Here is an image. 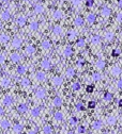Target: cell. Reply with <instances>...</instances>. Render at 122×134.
Returning a JSON list of instances; mask_svg holds the SVG:
<instances>
[{"instance_id":"6da1fadb","label":"cell","mask_w":122,"mask_h":134,"mask_svg":"<svg viewBox=\"0 0 122 134\" xmlns=\"http://www.w3.org/2000/svg\"><path fill=\"white\" fill-rule=\"evenodd\" d=\"M34 94H35V97L38 99H44L46 97V90L43 87H38Z\"/></svg>"},{"instance_id":"7a4b0ae2","label":"cell","mask_w":122,"mask_h":134,"mask_svg":"<svg viewBox=\"0 0 122 134\" xmlns=\"http://www.w3.org/2000/svg\"><path fill=\"white\" fill-rule=\"evenodd\" d=\"M35 80L39 81V82H43V81L46 80V74L44 71H41V70H39V71H36L35 74Z\"/></svg>"},{"instance_id":"3957f363","label":"cell","mask_w":122,"mask_h":134,"mask_svg":"<svg viewBox=\"0 0 122 134\" xmlns=\"http://www.w3.org/2000/svg\"><path fill=\"white\" fill-rule=\"evenodd\" d=\"M2 103H3V105H6V106L12 105V103H13V98H12V96H10V95H6V96L3 97Z\"/></svg>"},{"instance_id":"277c9868","label":"cell","mask_w":122,"mask_h":134,"mask_svg":"<svg viewBox=\"0 0 122 134\" xmlns=\"http://www.w3.org/2000/svg\"><path fill=\"white\" fill-rule=\"evenodd\" d=\"M41 67L43 68V69H50V67H52V62H50V60H48V59H44V60L41 61Z\"/></svg>"},{"instance_id":"5b68a950","label":"cell","mask_w":122,"mask_h":134,"mask_svg":"<svg viewBox=\"0 0 122 134\" xmlns=\"http://www.w3.org/2000/svg\"><path fill=\"white\" fill-rule=\"evenodd\" d=\"M35 46L34 45H32V44H30V45H28V46L26 47V49H25V52H26V54L27 55H32V54H34L35 53Z\"/></svg>"},{"instance_id":"8992f818","label":"cell","mask_w":122,"mask_h":134,"mask_svg":"<svg viewBox=\"0 0 122 134\" xmlns=\"http://www.w3.org/2000/svg\"><path fill=\"white\" fill-rule=\"evenodd\" d=\"M110 14H111V10H110L108 6H103L102 9H101V15H102L103 17H109Z\"/></svg>"},{"instance_id":"52a82bcc","label":"cell","mask_w":122,"mask_h":134,"mask_svg":"<svg viewBox=\"0 0 122 134\" xmlns=\"http://www.w3.org/2000/svg\"><path fill=\"white\" fill-rule=\"evenodd\" d=\"M110 72H111V74L114 77H118V76H120V74H121L122 69L119 66H114L111 68V70H110Z\"/></svg>"},{"instance_id":"ba28073f","label":"cell","mask_w":122,"mask_h":134,"mask_svg":"<svg viewBox=\"0 0 122 134\" xmlns=\"http://www.w3.org/2000/svg\"><path fill=\"white\" fill-rule=\"evenodd\" d=\"M102 127H103V124H102V121H101V120H95V121L92 122V129H93V130H95V131L101 130V129H102Z\"/></svg>"},{"instance_id":"9c48e42d","label":"cell","mask_w":122,"mask_h":134,"mask_svg":"<svg viewBox=\"0 0 122 134\" xmlns=\"http://www.w3.org/2000/svg\"><path fill=\"white\" fill-rule=\"evenodd\" d=\"M62 103H63V101H62V98L61 97H59V96H56L54 99H52V105L54 106H61L62 105Z\"/></svg>"},{"instance_id":"30bf717a","label":"cell","mask_w":122,"mask_h":134,"mask_svg":"<svg viewBox=\"0 0 122 134\" xmlns=\"http://www.w3.org/2000/svg\"><path fill=\"white\" fill-rule=\"evenodd\" d=\"M20 46H22V40L19 37H15L12 42V47L15 49H18L20 48Z\"/></svg>"},{"instance_id":"8fae6325","label":"cell","mask_w":122,"mask_h":134,"mask_svg":"<svg viewBox=\"0 0 122 134\" xmlns=\"http://www.w3.org/2000/svg\"><path fill=\"white\" fill-rule=\"evenodd\" d=\"M10 126H11V124L8 119H3L0 121V128L3 129V130H8L10 128Z\"/></svg>"},{"instance_id":"7c38bea8","label":"cell","mask_w":122,"mask_h":134,"mask_svg":"<svg viewBox=\"0 0 122 134\" xmlns=\"http://www.w3.org/2000/svg\"><path fill=\"white\" fill-rule=\"evenodd\" d=\"M27 110H28V106H27L26 103H20V104H18V105H17V111L20 113V114L26 113Z\"/></svg>"},{"instance_id":"4fadbf2b","label":"cell","mask_w":122,"mask_h":134,"mask_svg":"<svg viewBox=\"0 0 122 134\" xmlns=\"http://www.w3.org/2000/svg\"><path fill=\"white\" fill-rule=\"evenodd\" d=\"M75 69L74 68H72V67H69V68H66V70H65V77L66 78H73V77L75 76Z\"/></svg>"},{"instance_id":"5bb4252c","label":"cell","mask_w":122,"mask_h":134,"mask_svg":"<svg viewBox=\"0 0 122 134\" xmlns=\"http://www.w3.org/2000/svg\"><path fill=\"white\" fill-rule=\"evenodd\" d=\"M62 83H63V79H62L61 77L56 76L52 78V84H54L55 86H60Z\"/></svg>"},{"instance_id":"9a60e30c","label":"cell","mask_w":122,"mask_h":134,"mask_svg":"<svg viewBox=\"0 0 122 134\" xmlns=\"http://www.w3.org/2000/svg\"><path fill=\"white\" fill-rule=\"evenodd\" d=\"M10 60L12 63H18L20 61V55L18 53H16V52H14V53H12L10 55Z\"/></svg>"},{"instance_id":"2e32d148","label":"cell","mask_w":122,"mask_h":134,"mask_svg":"<svg viewBox=\"0 0 122 134\" xmlns=\"http://www.w3.org/2000/svg\"><path fill=\"white\" fill-rule=\"evenodd\" d=\"M23 130H24V127L22 126L20 124H16L14 127H13V132L15 134H20L23 132Z\"/></svg>"},{"instance_id":"e0dca14e","label":"cell","mask_w":122,"mask_h":134,"mask_svg":"<svg viewBox=\"0 0 122 134\" xmlns=\"http://www.w3.org/2000/svg\"><path fill=\"white\" fill-rule=\"evenodd\" d=\"M1 20H3V21H6V20H9L11 18V13L9 12L8 10H6V11H3V12L1 13Z\"/></svg>"},{"instance_id":"ac0fdd59","label":"cell","mask_w":122,"mask_h":134,"mask_svg":"<svg viewBox=\"0 0 122 134\" xmlns=\"http://www.w3.org/2000/svg\"><path fill=\"white\" fill-rule=\"evenodd\" d=\"M62 54H63L64 58H70V56L73 54L72 48H71V47H65V48H64V50H63V52H62Z\"/></svg>"},{"instance_id":"d6986e66","label":"cell","mask_w":122,"mask_h":134,"mask_svg":"<svg viewBox=\"0 0 122 134\" xmlns=\"http://www.w3.org/2000/svg\"><path fill=\"white\" fill-rule=\"evenodd\" d=\"M10 84H11V80L10 79H8V78H3V79L0 80V85H1L2 87H4V88H6L8 86H10Z\"/></svg>"},{"instance_id":"ffe728a7","label":"cell","mask_w":122,"mask_h":134,"mask_svg":"<svg viewBox=\"0 0 122 134\" xmlns=\"http://www.w3.org/2000/svg\"><path fill=\"white\" fill-rule=\"evenodd\" d=\"M41 46H42V48L45 49V50H49V49L52 48V43H50L49 40H43V42L41 43Z\"/></svg>"},{"instance_id":"44dd1931","label":"cell","mask_w":122,"mask_h":134,"mask_svg":"<svg viewBox=\"0 0 122 134\" xmlns=\"http://www.w3.org/2000/svg\"><path fill=\"white\" fill-rule=\"evenodd\" d=\"M86 20H87V22H88V24H90V25H91V24H93V22L96 20L95 14H93V13H90V14H88V15H87Z\"/></svg>"},{"instance_id":"7402d4cb","label":"cell","mask_w":122,"mask_h":134,"mask_svg":"<svg viewBox=\"0 0 122 134\" xmlns=\"http://www.w3.org/2000/svg\"><path fill=\"white\" fill-rule=\"evenodd\" d=\"M34 12H35L36 14H42V13H44V6L41 3L35 4V6H34Z\"/></svg>"},{"instance_id":"603a6c76","label":"cell","mask_w":122,"mask_h":134,"mask_svg":"<svg viewBox=\"0 0 122 134\" xmlns=\"http://www.w3.org/2000/svg\"><path fill=\"white\" fill-rule=\"evenodd\" d=\"M90 42H91L92 45H99V44L101 43V36H99V35H93V36H91Z\"/></svg>"},{"instance_id":"cb8c5ba5","label":"cell","mask_w":122,"mask_h":134,"mask_svg":"<svg viewBox=\"0 0 122 134\" xmlns=\"http://www.w3.org/2000/svg\"><path fill=\"white\" fill-rule=\"evenodd\" d=\"M104 37L107 42H111V40L115 38V33L111 32V31H108V32H106L104 34Z\"/></svg>"},{"instance_id":"d4e9b609","label":"cell","mask_w":122,"mask_h":134,"mask_svg":"<svg viewBox=\"0 0 122 134\" xmlns=\"http://www.w3.org/2000/svg\"><path fill=\"white\" fill-rule=\"evenodd\" d=\"M16 71H17L18 74H25L27 72V67L25 65H19L16 68Z\"/></svg>"},{"instance_id":"484cf974","label":"cell","mask_w":122,"mask_h":134,"mask_svg":"<svg viewBox=\"0 0 122 134\" xmlns=\"http://www.w3.org/2000/svg\"><path fill=\"white\" fill-rule=\"evenodd\" d=\"M40 114H41V110H40L39 108H34V109H32L31 112H30L31 117H33V118L39 117V116H40Z\"/></svg>"},{"instance_id":"4316f807","label":"cell","mask_w":122,"mask_h":134,"mask_svg":"<svg viewBox=\"0 0 122 134\" xmlns=\"http://www.w3.org/2000/svg\"><path fill=\"white\" fill-rule=\"evenodd\" d=\"M54 118L56 121H61V120H63V113L60 112V111H57L54 114Z\"/></svg>"},{"instance_id":"83f0119b","label":"cell","mask_w":122,"mask_h":134,"mask_svg":"<svg viewBox=\"0 0 122 134\" xmlns=\"http://www.w3.org/2000/svg\"><path fill=\"white\" fill-rule=\"evenodd\" d=\"M9 40H10V37H9L8 34H6V33L0 34V43L1 44H6L9 42Z\"/></svg>"},{"instance_id":"f1b7e54d","label":"cell","mask_w":122,"mask_h":134,"mask_svg":"<svg viewBox=\"0 0 122 134\" xmlns=\"http://www.w3.org/2000/svg\"><path fill=\"white\" fill-rule=\"evenodd\" d=\"M105 65H106V63H105V61H103V60H98L95 63V67L98 68V69H104Z\"/></svg>"},{"instance_id":"f546056e","label":"cell","mask_w":122,"mask_h":134,"mask_svg":"<svg viewBox=\"0 0 122 134\" xmlns=\"http://www.w3.org/2000/svg\"><path fill=\"white\" fill-rule=\"evenodd\" d=\"M106 122H107L108 126H114V124L117 122V118L115 116H108L107 119H106Z\"/></svg>"},{"instance_id":"4dcf8cb0","label":"cell","mask_w":122,"mask_h":134,"mask_svg":"<svg viewBox=\"0 0 122 134\" xmlns=\"http://www.w3.org/2000/svg\"><path fill=\"white\" fill-rule=\"evenodd\" d=\"M52 17H54L55 20H59L62 18V12L60 10H56L54 12V14H52Z\"/></svg>"},{"instance_id":"1f68e13d","label":"cell","mask_w":122,"mask_h":134,"mask_svg":"<svg viewBox=\"0 0 122 134\" xmlns=\"http://www.w3.org/2000/svg\"><path fill=\"white\" fill-rule=\"evenodd\" d=\"M112 98H114V95H112L111 93H109V92L105 93V94H104V97H103L104 101H106V102L111 101V100H112Z\"/></svg>"},{"instance_id":"d6a6232c","label":"cell","mask_w":122,"mask_h":134,"mask_svg":"<svg viewBox=\"0 0 122 134\" xmlns=\"http://www.w3.org/2000/svg\"><path fill=\"white\" fill-rule=\"evenodd\" d=\"M82 24H84V18H82V17L77 16V17L74 19V25H75V26L80 27V26H82Z\"/></svg>"},{"instance_id":"836d02e7","label":"cell","mask_w":122,"mask_h":134,"mask_svg":"<svg viewBox=\"0 0 122 134\" xmlns=\"http://www.w3.org/2000/svg\"><path fill=\"white\" fill-rule=\"evenodd\" d=\"M43 133L44 134H52V128L49 124H45L43 127Z\"/></svg>"},{"instance_id":"e575fe53","label":"cell","mask_w":122,"mask_h":134,"mask_svg":"<svg viewBox=\"0 0 122 134\" xmlns=\"http://www.w3.org/2000/svg\"><path fill=\"white\" fill-rule=\"evenodd\" d=\"M52 32H54L55 35H61L62 34V28L60 26H55L52 28Z\"/></svg>"},{"instance_id":"d590c367","label":"cell","mask_w":122,"mask_h":134,"mask_svg":"<svg viewBox=\"0 0 122 134\" xmlns=\"http://www.w3.org/2000/svg\"><path fill=\"white\" fill-rule=\"evenodd\" d=\"M26 20H27V18L25 17V16H19V17L17 18V24H18V26H20V27L25 26V24H26Z\"/></svg>"},{"instance_id":"8d00e7d4","label":"cell","mask_w":122,"mask_h":134,"mask_svg":"<svg viewBox=\"0 0 122 134\" xmlns=\"http://www.w3.org/2000/svg\"><path fill=\"white\" fill-rule=\"evenodd\" d=\"M68 35H69V40H74L75 38L77 37V32L75 30H71L70 32H69Z\"/></svg>"},{"instance_id":"74e56055","label":"cell","mask_w":122,"mask_h":134,"mask_svg":"<svg viewBox=\"0 0 122 134\" xmlns=\"http://www.w3.org/2000/svg\"><path fill=\"white\" fill-rule=\"evenodd\" d=\"M39 28V24L36 21H31L30 25H29V29H30V31H35L36 29Z\"/></svg>"},{"instance_id":"f35d334b","label":"cell","mask_w":122,"mask_h":134,"mask_svg":"<svg viewBox=\"0 0 122 134\" xmlns=\"http://www.w3.org/2000/svg\"><path fill=\"white\" fill-rule=\"evenodd\" d=\"M69 122H70L71 126L75 127V126H76V124H78V118L75 117V116H72V117L70 118V120H69Z\"/></svg>"},{"instance_id":"ab89813d","label":"cell","mask_w":122,"mask_h":134,"mask_svg":"<svg viewBox=\"0 0 122 134\" xmlns=\"http://www.w3.org/2000/svg\"><path fill=\"white\" fill-rule=\"evenodd\" d=\"M101 79H102L101 74H99V72H94V74H92V80L93 81H100Z\"/></svg>"},{"instance_id":"60d3db41","label":"cell","mask_w":122,"mask_h":134,"mask_svg":"<svg viewBox=\"0 0 122 134\" xmlns=\"http://www.w3.org/2000/svg\"><path fill=\"white\" fill-rule=\"evenodd\" d=\"M22 85L24 86V87H28V86H30V80L29 79H27V78H24L22 80Z\"/></svg>"},{"instance_id":"b9f144b4","label":"cell","mask_w":122,"mask_h":134,"mask_svg":"<svg viewBox=\"0 0 122 134\" xmlns=\"http://www.w3.org/2000/svg\"><path fill=\"white\" fill-rule=\"evenodd\" d=\"M72 89L74 90V92H77V90L80 89V84L78 82H74L72 84Z\"/></svg>"},{"instance_id":"7bdbcfd3","label":"cell","mask_w":122,"mask_h":134,"mask_svg":"<svg viewBox=\"0 0 122 134\" xmlns=\"http://www.w3.org/2000/svg\"><path fill=\"white\" fill-rule=\"evenodd\" d=\"M121 54V50L119 48H116V49H114V50L111 51V55L112 56H119Z\"/></svg>"},{"instance_id":"ee69618b","label":"cell","mask_w":122,"mask_h":134,"mask_svg":"<svg viewBox=\"0 0 122 134\" xmlns=\"http://www.w3.org/2000/svg\"><path fill=\"white\" fill-rule=\"evenodd\" d=\"M75 108H76V110H77V111H84V110H85L84 104L80 103V102H79V103H77L76 105H75Z\"/></svg>"},{"instance_id":"f6af8a7d","label":"cell","mask_w":122,"mask_h":134,"mask_svg":"<svg viewBox=\"0 0 122 134\" xmlns=\"http://www.w3.org/2000/svg\"><path fill=\"white\" fill-rule=\"evenodd\" d=\"M87 106H88L89 109H94L96 106V102L95 101H89L88 102V105H87Z\"/></svg>"},{"instance_id":"bcb514c9","label":"cell","mask_w":122,"mask_h":134,"mask_svg":"<svg viewBox=\"0 0 122 134\" xmlns=\"http://www.w3.org/2000/svg\"><path fill=\"white\" fill-rule=\"evenodd\" d=\"M77 132L80 133V134L85 133V132H86V128H85L84 126H79V127H78V129H77Z\"/></svg>"},{"instance_id":"7dc6e473","label":"cell","mask_w":122,"mask_h":134,"mask_svg":"<svg viewBox=\"0 0 122 134\" xmlns=\"http://www.w3.org/2000/svg\"><path fill=\"white\" fill-rule=\"evenodd\" d=\"M94 90V86L93 85H87L86 87V92L87 93H92Z\"/></svg>"},{"instance_id":"c3c4849f","label":"cell","mask_w":122,"mask_h":134,"mask_svg":"<svg viewBox=\"0 0 122 134\" xmlns=\"http://www.w3.org/2000/svg\"><path fill=\"white\" fill-rule=\"evenodd\" d=\"M116 19H117V21L121 24V22H122V12H120V13H118V14H117Z\"/></svg>"},{"instance_id":"681fc988","label":"cell","mask_w":122,"mask_h":134,"mask_svg":"<svg viewBox=\"0 0 122 134\" xmlns=\"http://www.w3.org/2000/svg\"><path fill=\"white\" fill-rule=\"evenodd\" d=\"M77 46H78V47H84V46H85V40L80 38V40L77 42Z\"/></svg>"},{"instance_id":"f907efd6","label":"cell","mask_w":122,"mask_h":134,"mask_svg":"<svg viewBox=\"0 0 122 134\" xmlns=\"http://www.w3.org/2000/svg\"><path fill=\"white\" fill-rule=\"evenodd\" d=\"M80 3H81V0H72V4L74 6H78Z\"/></svg>"},{"instance_id":"816d5d0a","label":"cell","mask_w":122,"mask_h":134,"mask_svg":"<svg viewBox=\"0 0 122 134\" xmlns=\"http://www.w3.org/2000/svg\"><path fill=\"white\" fill-rule=\"evenodd\" d=\"M84 65H85V61L81 60V59H79V60L77 61V66L78 67H81V66H84Z\"/></svg>"},{"instance_id":"f5cc1de1","label":"cell","mask_w":122,"mask_h":134,"mask_svg":"<svg viewBox=\"0 0 122 134\" xmlns=\"http://www.w3.org/2000/svg\"><path fill=\"white\" fill-rule=\"evenodd\" d=\"M4 61H6V56L3 53H0V64H3Z\"/></svg>"},{"instance_id":"db71d44e","label":"cell","mask_w":122,"mask_h":134,"mask_svg":"<svg viewBox=\"0 0 122 134\" xmlns=\"http://www.w3.org/2000/svg\"><path fill=\"white\" fill-rule=\"evenodd\" d=\"M93 3H94L93 0H86V5H87V6H89V8L93 5Z\"/></svg>"},{"instance_id":"11a10c76","label":"cell","mask_w":122,"mask_h":134,"mask_svg":"<svg viewBox=\"0 0 122 134\" xmlns=\"http://www.w3.org/2000/svg\"><path fill=\"white\" fill-rule=\"evenodd\" d=\"M117 87L119 88V89H122V79H120V80H118L117 81Z\"/></svg>"},{"instance_id":"9f6ffc18","label":"cell","mask_w":122,"mask_h":134,"mask_svg":"<svg viewBox=\"0 0 122 134\" xmlns=\"http://www.w3.org/2000/svg\"><path fill=\"white\" fill-rule=\"evenodd\" d=\"M27 134H36V132L34 130H30V131H28V133Z\"/></svg>"},{"instance_id":"6f0895ef","label":"cell","mask_w":122,"mask_h":134,"mask_svg":"<svg viewBox=\"0 0 122 134\" xmlns=\"http://www.w3.org/2000/svg\"><path fill=\"white\" fill-rule=\"evenodd\" d=\"M3 113H4V111H3V109L1 108V106H0V116H1V115H3Z\"/></svg>"},{"instance_id":"680465c9","label":"cell","mask_w":122,"mask_h":134,"mask_svg":"<svg viewBox=\"0 0 122 134\" xmlns=\"http://www.w3.org/2000/svg\"><path fill=\"white\" fill-rule=\"evenodd\" d=\"M118 105L120 106V108H122V99H120V100L118 101Z\"/></svg>"},{"instance_id":"91938a15","label":"cell","mask_w":122,"mask_h":134,"mask_svg":"<svg viewBox=\"0 0 122 134\" xmlns=\"http://www.w3.org/2000/svg\"><path fill=\"white\" fill-rule=\"evenodd\" d=\"M118 5L122 8V0H118Z\"/></svg>"},{"instance_id":"94428289","label":"cell","mask_w":122,"mask_h":134,"mask_svg":"<svg viewBox=\"0 0 122 134\" xmlns=\"http://www.w3.org/2000/svg\"><path fill=\"white\" fill-rule=\"evenodd\" d=\"M0 1H2V2H6V1H9V0H0Z\"/></svg>"},{"instance_id":"6125c7cd","label":"cell","mask_w":122,"mask_h":134,"mask_svg":"<svg viewBox=\"0 0 122 134\" xmlns=\"http://www.w3.org/2000/svg\"><path fill=\"white\" fill-rule=\"evenodd\" d=\"M1 21H2V20H1V18H0V27H1V25H2V24H1Z\"/></svg>"},{"instance_id":"be15d7a7","label":"cell","mask_w":122,"mask_h":134,"mask_svg":"<svg viewBox=\"0 0 122 134\" xmlns=\"http://www.w3.org/2000/svg\"><path fill=\"white\" fill-rule=\"evenodd\" d=\"M66 134H73V132H68Z\"/></svg>"},{"instance_id":"e7e4bbea","label":"cell","mask_w":122,"mask_h":134,"mask_svg":"<svg viewBox=\"0 0 122 134\" xmlns=\"http://www.w3.org/2000/svg\"><path fill=\"white\" fill-rule=\"evenodd\" d=\"M24 1H30V0H24Z\"/></svg>"},{"instance_id":"03108f58","label":"cell","mask_w":122,"mask_h":134,"mask_svg":"<svg viewBox=\"0 0 122 134\" xmlns=\"http://www.w3.org/2000/svg\"><path fill=\"white\" fill-rule=\"evenodd\" d=\"M54 1H59V0H54Z\"/></svg>"},{"instance_id":"003e7915","label":"cell","mask_w":122,"mask_h":134,"mask_svg":"<svg viewBox=\"0 0 122 134\" xmlns=\"http://www.w3.org/2000/svg\"><path fill=\"white\" fill-rule=\"evenodd\" d=\"M116 134H119V133H116Z\"/></svg>"}]
</instances>
